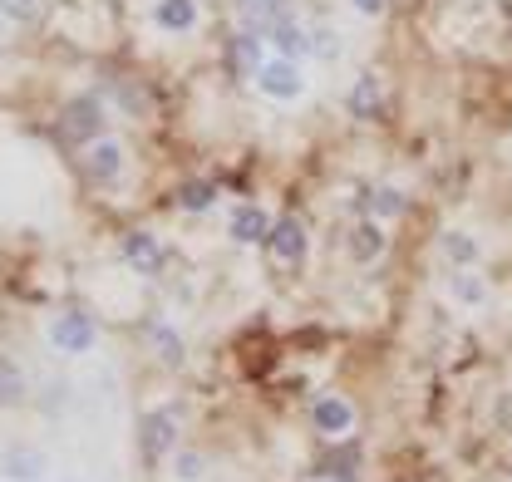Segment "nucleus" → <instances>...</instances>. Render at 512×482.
<instances>
[{
  "label": "nucleus",
  "instance_id": "1",
  "mask_svg": "<svg viewBox=\"0 0 512 482\" xmlns=\"http://www.w3.org/2000/svg\"><path fill=\"white\" fill-rule=\"evenodd\" d=\"M256 89L271 99V104H296L301 94H306V69H301V60H286V55H271V60L256 69L252 79Z\"/></svg>",
  "mask_w": 512,
  "mask_h": 482
},
{
  "label": "nucleus",
  "instance_id": "2",
  "mask_svg": "<svg viewBox=\"0 0 512 482\" xmlns=\"http://www.w3.org/2000/svg\"><path fill=\"white\" fill-rule=\"evenodd\" d=\"M99 128H104V104L94 99V94H79V99H69L60 109V138L64 143H94L99 138Z\"/></svg>",
  "mask_w": 512,
  "mask_h": 482
},
{
  "label": "nucleus",
  "instance_id": "3",
  "mask_svg": "<svg viewBox=\"0 0 512 482\" xmlns=\"http://www.w3.org/2000/svg\"><path fill=\"white\" fill-rule=\"evenodd\" d=\"M138 453H143L148 463L178 453V414H173V409H153V414H143V423H138Z\"/></svg>",
  "mask_w": 512,
  "mask_h": 482
},
{
  "label": "nucleus",
  "instance_id": "4",
  "mask_svg": "<svg viewBox=\"0 0 512 482\" xmlns=\"http://www.w3.org/2000/svg\"><path fill=\"white\" fill-rule=\"evenodd\" d=\"M94 340H99V330H94V320L79 315V310H64V315L50 320V345H55L60 355H84V350H94Z\"/></svg>",
  "mask_w": 512,
  "mask_h": 482
},
{
  "label": "nucleus",
  "instance_id": "5",
  "mask_svg": "<svg viewBox=\"0 0 512 482\" xmlns=\"http://www.w3.org/2000/svg\"><path fill=\"white\" fill-rule=\"evenodd\" d=\"M311 423L320 438H350L355 433V404L345 394H320L311 404Z\"/></svg>",
  "mask_w": 512,
  "mask_h": 482
},
{
  "label": "nucleus",
  "instance_id": "6",
  "mask_svg": "<svg viewBox=\"0 0 512 482\" xmlns=\"http://www.w3.org/2000/svg\"><path fill=\"white\" fill-rule=\"evenodd\" d=\"M266 246H271V256H276L281 266H301V261H306V251H311L306 222H301V217H281V222L271 227Z\"/></svg>",
  "mask_w": 512,
  "mask_h": 482
},
{
  "label": "nucleus",
  "instance_id": "7",
  "mask_svg": "<svg viewBox=\"0 0 512 482\" xmlns=\"http://www.w3.org/2000/svg\"><path fill=\"white\" fill-rule=\"evenodd\" d=\"M84 173L94 182H119L124 178V143L119 138H94L84 148Z\"/></svg>",
  "mask_w": 512,
  "mask_h": 482
},
{
  "label": "nucleus",
  "instance_id": "8",
  "mask_svg": "<svg viewBox=\"0 0 512 482\" xmlns=\"http://www.w3.org/2000/svg\"><path fill=\"white\" fill-rule=\"evenodd\" d=\"M271 212L261 207V202H247V207H237L232 212V222H227V232H232V241H242V246H252V241H266L271 237Z\"/></svg>",
  "mask_w": 512,
  "mask_h": 482
},
{
  "label": "nucleus",
  "instance_id": "9",
  "mask_svg": "<svg viewBox=\"0 0 512 482\" xmlns=\"http://www.w3.org/2000/svg\"><path fill=\"white\" fill-rule=\"evenodd\" d=\"M444 296L453 305H468V310H478V305L488 301V281L483 276H473V266H453L444 281Z\"/></svg>",
  "mask_w": 512,
  "mask_h": 482
},
{
  "label": "nucleus",
  "instance_id": "10",
  "mask_svg": "<svg viewBox=\"0 0 512 482\" xmlns=\"http://www.w3.org/2000/svg\"><path fill=\"white\" fill-rule=\"evenodd\" d=\"M45 468H50V458L40 448H10L0 458V478L5 482H35V478H45Z\"/></svg>",
  "mask_w": 512,
  "mask_h": 482
},
{
  "label": "nucleus",
  "instance_id": "11",
  "mask_svg": "<svg viewBox=\"0 0 512 482\" xmlns=\"http://www.w3.org/2000/svg\"><path fill=\"white\" fill-rule=\"evenodd\" d=\"M124 261L138 276H158L163 271V246H158L153 232H133V237H124Z\"/></svg>",
  "mask_w": 512,
  "mask_h": 482
},
{
  "label": "nucleus",
  "instance_id": "12",
  "mask_svg": "<svg viewBox=\"0 0 512 482\" xmlns=\"http://www.w3.org/2000/svg\"><path fill=\"white\" fill-rule=\"evenodd\" d=\"M227 64H232V74L256 79V69L266 64V40H261V35H252V30H242V35L227 45Z\"/></svg>",
  "mask_w": 512,
  "mask_h": 482
},
{
  "label": "nucleus",
  "instance_id": "13",
  "mask_svg": "<svg viewBox=\"0 0 512 482\" xmlns=\"http://www.w3.org/2000/svg\"><path fill=\"white\" fill-rule=\"evenodd\" d=\"M281 20H291V0H242V30H252L261 40Z\"/></svg>",
  "mask_w": 512,
  "mask_h": 482
},
{
  "label": "nucleus",
  "instance_id": "14",
  "mask_svg": "<svg viewBox=\"0 0 512 482\" xmlns=\"http://www.w3.org/2000/svg\"><path fill=\"white\" fill-rule=\"evenodd\" d=\"M384 246H389V237H384V227L370 217V222H360L355 232H350V241H345V251L360 261V266H375L384 256Z\"/></svg>",
  "mask_w": 512,
  "mask_h": 482
},
{
  "label": "nucleus",
  "instance_id": "15",
  "mask_svg": "<svg viewBox=\"0 0 512 482\" xmlns=\"http://www.w3.org/2000/svg\"><path fill=\"white\" fill-rule=\"evenodd\" d=\"M266 40H271V45H276V55H286V60L311 55V30H306V25H296V20L271 25V30H266Z\"/></svg>",
  "mask_w": 512,
  "mask_h": 482
},
{
  "label": "nucleus",
  "instance_id": "16",
  "mask_svg": "<svg viewBox=\"0 0 512 482\" xmlns=\"http://www.w3.org/2000/svg\"><path fill=\"white\" fill-rule=\"evenodd\" d=\"M153 20L168 35H188L192 25H197V0H158L153 5Z\"/></svg>",
  "mask_w": 512,
  "mask_h": 482
},
{
  "label": "nucleus",
  "instance_id": "17",
  "mask_svg": "<svg viewBox=\"0 0 512 482\" xmlns=\"http://www.w3.org/2000/svg\"><path fill=\"white\" fill-rule=\"evenodd\" d=\"M380 99H384L380 79H375V74H360V79H355V89H350V114H355V119H375Z\"/></svg>",
  "mask_w": 512,
  "mask_h": 482
},
{
  "label": "nucleus",
  "instance_id": "18",
  "mask_svg": "<svg viewBox=\"0 0 512 482\" xmlns=\"http://www.w3.org/2000/svg\"><path fill=\"white\" fill-rule=\"evenodd\" d=\"M478 251H483V246L468 237V232H444V237H439V256H444L448 266H473Z\"/></svg>",
  "mask_w": 512,
  "mask_h": 482
},
{
  "label": "nucleus",
  "instance_id": "19",
  "mask_svg": "<svg viewBox=\"0 0 512 482\" xmlns=\"http://www.w3.org/2000/svg\"><path fill=\"white\" fill-rule=\"evenodd\" d=\"M217 202V182H202V178H192L178 187V207L183 212H207Z\"/></svg>",
  "mask_w": 512,
  "mask_h": 482
},
{
  "label": "nucleus",
  "instance_id": "20",
  "mask_svg": "<svg viewBox=\"0 0 512 482\" xmlns=\"http://www.w3.org/2000/svg\"><path fill=\"white\" fill-rule=\"evenodd\" d=\"M20 399H25V374H20V364L15 360L0 355V404L10 409V404H20Z\"/></svg>",
  "mask_w": 512,
  "mask_h": 482
},
{
  "label": "nucleus",
  "instance_id": "21",
  "mask_svg": "<svg viewBox=\"0 0 512 482\" xmlns=\"http://www.w3.org/2000/svg\"><path fill=\"white\" fill-rule=\"evenodd\" d=\"M399 212H404V192H399V187H375V192H370V217H375V222L399 217Z\"/></svg>",
  "mask_w": 512,
  "mask_h": 482
},
{
  "label": "nucleus",
  "instance_id": "22",
  "mask_svg": "<svg viewBox=\"0 0 512 482\" xmlns=\"http://www.w3.org/2000/svg\"><path fill=\"white\" fill-rule=\"evenodd\" d=\"M202 473H207V458L202 453H192V448L173 453V478L178 482H202Z\"/></svg>",
  "mask_w": 512,
  "mask_h": 482
},
{
  "label": "nucleus",
  "instance_id": "23",
  "mask_svg": "<svg viewBox=\"0 0 512 482\" xmlns=\"http://www.w3.org/2000/svg\"><path fill=\"white\" fill-rule=\"evenodd\" d=\"M153 345H158V360L163 364H183L188 355H183V335H173L168 325H158L153 330Z\"/></svg>",
  "mask_w": 512,
  "mask_h": 482
},
{
  "label": "nucleus",
  "instance_id": "24",
  "mask_svg": "<svg viewBox=\"0 0 512 482\" xmlns=\"http://www.w3.org/2000/svg\"><path fill=\"white\" fill-rule=\"evenodd\" d=\"M311 50H316L320 60H340V50H345L340 45V30H316L311 35Z\"/></svg>",
  "mask_w": 512,
  "mask_h": 482
},
{
  "label": "nucleus",
  "instance_id": "25",
  "mask_svg": "<svg viewBox=\"0 0 512 482\" xmlns=\"http://www.w3.org/2000/svg\"><path fill=\"white\" fill-rule=\"evenodd\" d=\"M35 10H40V0H0L5 20H35Z\"/></svg>",
  "mask_w": 512,
  "mask_h": 482
},
{
  "label": "nucleus",
  "instance_id": "26",
  "mask_svg": "<svg viewBox=\"0 0 512 482\" xmlns=\"http://www.w3.org/2000/svg\"><path fill=\"white\" fill-rule=\"evenodd\" d=\"M493 423H498V428H503V433L512 438V389H508V394H498V399H493Z\"/></svg>",
  "mask_w": 512,
  "mask_h": 482
},
{
  "label": "nucleus",
  "instance_id": "27",
  "mask_svg": "<svg viewBox=\"0 0 512 482\" xmlns=\"http://www.w3.org/2000/svg\"><path fill=\"white\" fill-rule=\"evenodd\" d=\"M350 5H355L360 15H384V5H389V0H350Z\"/></svg>",
  "mask_w": 512,
  "mask_h": 482
}]
</instances>
